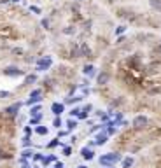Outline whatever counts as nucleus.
I'll return each mask as SVG.
<instances>
[{
	"label": "nucleus",
	"mask_w": 161,
	"mask_h": 168,
	"mask_svg": "<svg viewBox=\"0 0 161 168\" xmlns=\"http://www.w3.org/2000/svg\"><path fill=\"white\" fill-rule=\"evenodd\" d=\"M37 102H40V98H32L30 96V100L27 102V105H32V103H37Z\"/></svg>",
	"instance_id": "obj_30"
},
{
	"label": "nucleus",
	"mask_w": 161,
	"mask_h": 168,
	"mask_svg": "<svg viewBox=\"0 0 161 168\" xmlns=\"http://www.w3.org/2000/svg\"><path fill=\"white\" fill-rule=\"evenodd\" d=\"M35 133H37V135H47L49 130L46 126H37V128H35Z\"/></svg>",
	"instance_id": "obj_15"
},
{
	"label": "nucleus",
	"mask_w": 161,
	"mask_h": 168,
	"mask_svg": "<svg viewBox=\"0 0 161 168\" xmlns=\"http://www.w3.org/2000/svg\"><path fill=\"white\" fill-rule=\"evenodd\" d=\"M80 51H82V56H86V58H93L91 49H89V46H88L86 42H80Z\"/></svg>",
	"instance_id": "obj_10"
},
{
	"label": "nucleus",
	"mask_w": 161,
	"mask_h": 168,
	"mask_svg": "<svg viewBox=\"0 0 161 168\" xmlns=\"http://www.w3.org/2000/svg\"><path fill=\"white\" fill-rule=\"evenodd\" d=\"M149 4L152 9H156V11H161V0H149Z\"/></svg>",
	"instance_id": "obj_14"
},
{
	"label": "nucleus",
	"mask_w": 161,
	"mask_h": 168,
	"mask_svg": "<svg viewBox=\"0 0 161 168\" xmlns=\"http://www.w3.org/2000/svg\"><path fill=\"white\" fill-rule=\"evenodd\" d=\"M32 145V142H30V137H25V138H23V147H30Z\"/></svg>",
	"instance_id": "obj_27"
},
{
	"label": "nucleus",
	"mask_w": 161,
	"mask_h": 168,
	"mask_svg": "<svg viewBox=\"0 0 161 168\" xmlns=\"http://www.w3.org/2000/svg\"><path fill=\"white\" fill-rule=\"evenodd\" d=\"M51 65H53V58H51V56H42V58H39L35 68H37L39 72H44V70H47Z\"/></svg>",
	"instance_id": "obj_2"
},
{
	"label": "nucleus",
	"mask_w": 161,
	"mask_h": 168,
	"mask_svg": "<svg viewBox=\"0 0 161 168\" xmlns=\"http://www.w3.org/2000/svg\"><path fill=\"white\" fill-rule=\"evenodd\" d=\"M33 159H35V161H42L44 156H42V154H33Z\"/></svg>",
	"instance_id": "obj_33"
},
{
	"label": "nucleus",
	"mask_w": 161,
	"mask_h": 168,
	"mask_svg": "<svg viewBox=\"0 0 161 168\" xmlns=\"http://www.w3.org/2000/svg\"><path fill=\"white\" fill-rule=\"evenodd\" d=\"M79 112H80V109H74L70 114H72V116H79Z\"/></svg>",
	"instance_id": "obj_38"
},
{
	"label": "nucleus",
	"mask_w": 161,
	"mask_h": 168,
	"mask_svg": "<svg viewBox=\"0 0 161 168\" xmlns=\"http://www.w3.org/2000/svg\"><path fill=\"white\" fill-rule=\"evenodd\" d=\"M42 27L46 28V30H49V19H42Z\"/></svg>",
	"instance_id": "obj_36"
},
{
	"label": "nucleus",
	"mask_w": 161,
	"mask_h": 168,
	"mask_svg": "<svg viewBox=\"0 0 161 168\" xmlns=\"http://www.w3.org/2000/svg\"><path fill=\"white\" fill-rule=\"evenodd\" d=\"M54 166H56V168H63V163H61V161H56V163H54Z\"/></svg>",
	"instance_id": "obj_39"
},
{
	"label": "nucleus",
	"mask_w": 161,
	"mask_h": 168,
	"mask_svg": "<svg viewBox=\"0 0 161 168\" xmlns=\"http://www.w3.org/2000/svg\"><path fill=\"white\" fill-rule=\"evenodd\" d=\"M35 81H37V76H35V74H30V76L25 77V86H27V84H33Z\"/></svg>",
	"instance_id": "obj_13"
},
{
	"label": "nucleus",
	"mask_w": 161,
	"mask_h": 168,
	"mask_svg": "<svg viewBox=\"0 0 161 168\" xmlns=\"http://www.w3.org/2000/svg\"><path fill=\"white\" fill-rule=\"evenodd\" d=\"M21 105H23L21 102H18V103H14V105H11V107H7V109H6V112H7L9 116H14V114L18 112V110L21 109Z\"/></svg>",
	"instance_id": "obj_11"
},
{
	"label": "nucleus",
	"mask_w": 161,
	"mask_h": 168,
	"mask_svg": "<svg viewBox=\"0 0 161 168\" xmlns=\"http://www.w3.org/2000/svg\"><path fill=\"white\" fill-rule=\"evenodd\" d=\"M77 117H79V119H88V112H86V110H80Z\"/></svg>",
	"instance_id": "obj_29"
},
{
	"label": "nucleus",
	"mask_w": 161,
	"mask_h": 168,
	"mask_svg": "<svg viewBox=\"0 0 161 168\" xmlns=\"http://www.w3.org/2000/svg\"><path fill=\"white\" fill-rule=\"evenodd\" d=\"M80 156L89 161V159H93V158H95V151H91L89 147H82V149H80Z\"/></svg>",
	"instance_id": "obj_7"
},
{
	"label": "nucleus",
	"mask_w": 161,
	"mask_h": 168,
	"mask_svg": "<svg viewBox=\"0 0 161 168\" xmlns=\"http://www.w3.org/2000/svg\"><path fill=\"white\" fill-rule=\"evenodd\" d=\"M82 100V96H72V98H67V103H77V102H80Z\"/></svg>",
	"instance_id": "obj_23"
},
{
	"label": "nucleus",
	"mask_w": 161,
	"mask_h": 168,
	"mask_svg": "<svg viewBox=\"0 0 161 168\" xmlns=\"http://www.w3.org/2000/svg\"><path fill=\"white\" fill-rule=\"evenodd\" d=\"M11 96V91H0V98H9Z\"/></svg>",
	"instance_id": "obj_31"
},
{
	"label": "nucleus",
	"mask_w": 161,
	"mask_h": 168,
	"mask_svg": "<svg viewBox=\"0 0 161 168\" xmlns=\"http://www.w3.org/2000/svg\"><path fill=\"white\" fill-rule=\"evenodd\" d=\"M56 161H58V159H56V156H54V154H51V156H47V158H44V159H42L44 165H49V163H56Z\"/></svg>",
	"instance_id": "obj_16"
},
{
	"label": "nucleus",
	"mask_w": 161,
	"mask_h": 168,
	"mask_svg": "<svg viewBox=\"0 0 161 168\" xmlns=\"http://www.w3.org/2000/svg\"><path fill=\"white\" fill-rule=\"evenodd\" d=\"M119 159H121V156L116 154V152H107V154L100 156V163H102L103 166H112L114 163H118Z\"/></svg>",
	"instance_id": "obj_1"
},
{
	"label": "nucleus",
	"mask_w": 161,
	"mask_h": 168,
	"mask_svg": "<svg viewBox=\"0 0 161 168\" xmlns=\"http://www.w3.org/2000/svg\"><path fill=\"white\" fill-rule=\"evenodd\" d=\"M40 95H42L40 89H33V91L30 93V96H32V98H40Z\"/></svg>",
	"instance_id": "obj_26"
},
{
	"label": "nucleus",
	"mask_w": 161,
	"mask_h": 168,
	"mask_svg": "<svg viewBox=\"0 0 161 168\" xmlns=\"http://www.w3.org/2000/svg\"><path fill=\"white\" fill-rule=\"evenodd\" d=\"M28 158H33V152L30 151V149H25V151L21 152V159H28Z\"/></svg>",
	"instance_id": "obj_18"
},
{
	"label": "nucleus",
	"mask_w": 161,
	"mask_h": 168,
	"mask_svg": "<svg viewBox=\"0 0 161 168\" xmlns=\"http://www.w3.org/2000/svg\"><path fill=\"white\" fill-rule=\"evenodd\" d=\"M53 168H56V166H53Z\"/></svg>",
	"instance_id": "obj_43"
},
{
	"label": "nucleus",
	"mask_w": 161,
	"mask_h": 168,
	"mask_svg": "<svg viewBox=\"0 0 161 168\" xmlns=\"http://www.w3.org/2000/svg\"><path fill=\"white\" fill-rule=\"evenodd\" d=\"M121 165H123V168H131V166H133V158H130V156L124 158Z\"/></svg>",
	"instance_id": "obj_12"
},
{
	"label": "nucleus",
	"mask_w": 161,
	"mask_h": 168,
	"mask_svg": "<svg viewBox=\"0 0 161 168\" xmlns=\"http://www.w3.org/2000/svg\"><path fill=\"white\" fill-rule=\"evenodd\" d=\"M70 56H72V58H79V56H82L80 44H72V46H70Z\"/></svg>",
	"instance_id": "obj_6"
},
{
	"label": "nucleus",
	"mask_w": 161,
	"mask_h": 168,
	"mask_svg": "<svg viewBox=\"0 0 161 168\" xmlns=\"http://www.w3.org/2000/svg\"><path fill=\"white\" fill-rule=\"evenodd\" d=\"M124 30H126V27H123V25H121V27H118V28H116V33H123Z\"/></svg>",
	"instance_id": "obj_35"
},
{
	"label": "nucleus",
	"mask_w": 161,
	"mask_h": 168,
	"mask_svg": "<svg viewBox=\"0 0 161 168\" xmlns=\"http://www.w3.org/2000/svg\"><path fill=\"white\" fill-rule=\"evenodd\" d=\"M107 140H109V135L105 133V131H103V133H98V135L95 137L93 144H95V145H103V144H105Z\"/></svg>",
	"instance_id": "obj_5"
},
{
	"label": "nucleus",
	"mask_w": 161,
	"mask_h": 168,
	"mask_svg": "<svg viewBox=\"0 0 161 168\" xmlns=\"http://www.w3.org/2000/svg\"><path fill=\"white\" fill-rule=\"evenodd\" d=\"M114 128H105V133H107V135H114Z\"/></svg>",
	"instance_id": "obj_37"
},
{
	"label": "nucleus",
	"mask_w": 161,
	"mask_h": 168,
	"mask_svg": "<svg viewBox=\"0 0 161 168\" xmlns=\"http://www.w3.org/2000/svg\"><path fill=\"white\" fill-rule=\"evenodd\" d=\"M11 2H14V4H16V2H21V0H11Z\"/></svg>",
	"instance_id": "obj_42"
},
{
	"label": "nucleus",
	"mask_w": 161,
	"mask_h": 168,
	"mask_svg": "<svg viewBox=\"0 0 161 168\" xmlns=\"http://www.w3.org/2000/svg\"><path fill=\"white\" fill-rule=\"evenodd\" d=\"M147 125H149V119H147L145 116H137L133 119V128H137V130H142V128H145Z\"/></svg>",
	"instance_id": "obj_3"
},
{
	"label": "nucleus",
	"mask_w": 161,
	"mask_h": 168,
	"mask_svg": "<svg viewBox=\"0 0 161 168\" xmlns=\"http://www.w3.org/2000/svg\"><path fill=\"white\" fill-rule=\"evenodd\" d=\"M30 11H32V12H35V14H40V7L32 6V7H30Z\"/></svg>",
	"instance_id": "obj_32"
},
{
	"label": "nucleus",
	"mask_w": 161,
	"mask_h": 168,
	"mask_svg": "<svg viewBox=\"0 0 161 168\" xmlns=\"http://www.w3.org/2000/svg\"><path fill=\"white\" fill-rule=\"evenodd\" d=\"M107 82H109V74L107 72H100L98 77H97V84L98 86H105Z\"/></svg>",
	"instance_id": "obj_8"
},
{
	"label": "nucleus",
	"mask_w": 161,
	"mask_h": 168,
	"mask_svg": "<svg viewBox=\"0 0 161 168\" xmlns=\"http://www.w3.org/2000/svg\"><path fill=\"white\" fill-rule=\"evenodd\" d=\"M68 133H70V130H67V131H63V130H61V131H60V133H58V137H60V138H61V137H67V135H68Z\"/></svg>",
	"instance_id": "obj_34"
},
{
	"label": "nucleus",
	"mask_w": 161,
	"mask_h": 168,
	"mask_svg": "<svg viewBox=\"0 0 161 168\" xmlns=\"http://www.w3.org/2000/svg\"><path fill=\"white\" fill-rule=\"evenodd\" d=\"M77 168H88V166H86V165H79Z\"/></svg>",
	"instance_id": "obj_41"
},
{
	"label": "nucleus",
	"mask_w": 161,
	"mask_h": 168,
	"mask_svg": "<svg viewBox=\"0 0 161 168\" xmlns=\"http://www.w3.org/2000/svg\"><path fill=\"white\" fill-rule=\"evenodd\" d=\"M61 149H63V156L68 158L70 154H72V147H70V145H61Z\"/></svg>",
	"instance_id": "obj_22"
},
{
	"label": "nucleus",
	"mask_w": 161,
	"mask_h": 168,
	"mask_svg": "<svg viewBox=\"0 0 161 168\" xmlns=\"http://www.w3.org/2000/svg\"><path fill=\"white\" fill-rule=\"evenodd\" d=\"M82 72H84L86 76H93V74H95V67H93V65H86Z\"/></svg>",
	"instance_id": "obj_17"
},
{
	"label": "nucleus",
	"mask_w": 161,
	"mask_h": 168,
	"mask_svg": "<svg viewBox=\"0 0 161 168\" xmlns=\"http://www.w3.org/2000/svg\"><path fill=\"white\" fill-rule=\"evenodd\" d=\"M58 145H61V142H60L58 138H53V140H51V142L47 144V147H49V149H53V147H58Z\"/></svg>",
	"instance_id": "obj_21"
},
{
	"label": "nucleus",
	"mask_w": 161,
	"mask_h": 168,
	"mask_svg": "<svg viewBox=\"0 0 161 168\" xmlns=\"http://www.w3.org/2000/svg\"><path fill=\"white\" fill-rule=\"evenodd\" d=\"M25 133H27V135H30V133H32V128H28V126H27V128H25Z\"/></svg>",
	"instance_id": "obj_40"
},
{
	"label": "nucleus",
	"mask_w": 161,
	"mask_h": 168,
	"mask_svg": "<svg viewBox=\"0 0 161 168\" xmlns=\"http://www.w3.org/2000/svg\"><path fill=\"white\" fill-rule=\"evenodd\" d=\"M40 119H42V114L32 116V119H30V125H39V123H40Z\"/></svg>",
	"instance_id": "obj_20"
},
{
	"label": "nucleus",
	"mask_w": 161,
	"mask_h": 168,
	"mask_svg": "<svg viewBox=\"0 0 161 168\" xmlns=\"http://www.w3.org/2000/svg\"><path fill=\"white\" fill-rule=\"evenodd\" d=\"M53 126H54V128H61V119H60L58 116H56V119L53 121Z\"/></svg>",
	"instance_id": "obj_28"
},
{
	"label": "nucleus",
	"mask_w": 161,
	"mask_h": 168,
	"mask_svg": "<svg viewBox=\"0 0 161 168\" xmlns=\"http://www.w3.org/2000/svg\"><path fill=\"white\" fill-rule=\"evenodd\" d=\"M40 110H42V107H40V103H39V105L32 107V110H30V114H32V116H39V114H40Z\"/></svg>",
	"instance_id": "obj_19"
},
{
	"label": "nucleus",
	"mask_w": 161,
	"mask_h": 168,
	"mask_svg": "<svg viewBox=\"0 0 161 168\" xmlns=\"http://www.w3.org/2000/svg\"><path fill=\"white\" fill-rule=\"evenodd\" d=\"M63 33H65V35H74V33H75V28L74 27H67L63 30Z\"/></svg>",
	"instance_id": "obj_25"
},
{
	"label": "nucleus",
	"mask_w": 161,
	"mask_h": 168,
	"mask_svg": "<svg viewBox=\"0 0 161 168\" xmlns=\"http://www.w3.org/2000/svg\"><path fill=\"white\" fill-rule=\"evenodd\" d=\"M4 76H7V77H19V76H23V70H19L18 67H6V68H4Z\"/></svg>",
	"instance_id": "obj_4"
},
{
	"label": "nucleus",
	"mask_w": 161,
	"mask_h": 168,
	"mask_svg": "<svg viewBox=\"0 0 161 168\" xmlns=\"http://www.w3.org/2000/svg\"><path fill=\"white\" fill-rule=\"evenodd\" d=\"M63 110H65V105H63V103H53V105H51V112H53L54 116L63 114Z\"/></svg>",
	"instance_id": "obj_9"
},
{
	"label": "nucleus",
	"mask_w": 161,
	"mask_h": 168,
	"mask_svg": "<svg viewBox=\"0 0 161 168\" xmlns=\"http://www.w3.org/2000/svg\"><path fill=\"white\" fill-rule=\"evenodd\" d=\"M67 126H68V130L72 131V130H75V128H77V123H75L74 119H70V121H67Z\"/></svg>",
	"instance_id": "obj_24"
}]
</instances>
